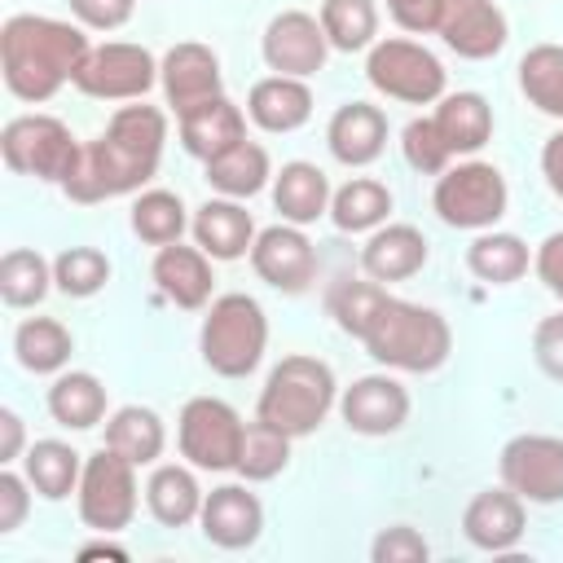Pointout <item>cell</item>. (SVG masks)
Here are the masks:
<instances>
[{
  "instance_id": "obj_1",
  "label": "cell",
  "mask_w": 563,
  "mask_h": 563,
  "mask_svg": "<svg viewBox=\"0 0 563 563\" xmlns=\"http://www.w3.org/2000/svg\"><path fill=\"white\" fill-rule=\"evenodd\" d=\"M163 145H167V114L158 106L145 101L119 106L106 132L79 150V163L62 180V189L70 202H106L136 194L158 172Z\"/></svg>"
},
{
  "instance_id": "obj_2",
  "label": "cell",
  "mask_w": 563,
  "mask_h": 563,
  "mask_svg": "<svg viewBox=\"0 0 563 563\" xmlns=\"http://www.w3.org/2000/svg\"><path fill=\"white\" fill-rule=\"evenodd\" d=\"M88 35L75 22L44 18V13H13L0 31V70L4 88L18 101H48L62 92V84H75L84 57H88Z\"/></svg>"
},
{
  "instance_id": "obj_3",
  "label": "cell",
  "mask_w": 563,
  "mask_h": 563,
  "mask_svg": "<svg viewBox=\"0 0 563 563\" xmlns=\"http://www.w3.org/2000/svg\"><path fill=\"white\" fill-rule=\"evenodd\" d=\"M365 343V352L400 374H435L449 352H453V330L444 321V312L427 308V303H409L396 295H378L369 317L361 321V330L352 334Z\"/></svg>"
},
{
  "instance_id": "obj_4",
  "label": "cell",
  "mask_w": 563,
  "mask_h": 563,
  "mask_svg": "<svg viewBox=\"0 0 563 563\" xmlns=\"http://www.w3.org/2000/svg\"><path fill=\"white\" fill-rule=\"evenodd\" d=\"M339 405V383H334V369L317 356H282L268 378H264V391H260V405H255V418L273 422L277 431H286L290 440H303L312 435L325 413Z\"/></svg>"
},
{
  "instance_id": "obj_5",
  "label": "cell",
  "mask_w": 563,
  "mask_h": 563,
  "mask_svg": "<svg viewBox=\"0 0 563 563\" xmlns=\"http://www.w3.org/2000/svg\"><path fill=\"white\" fill-rule=\"evenodd\" d=\"M264 347H268V317L255 295L229 290V295L211 299L202 330H198V352L211 374L246 378L264 361Z\"/></svg>"
},
{
  "instance_id": "obj_6",
  "label": "cell",
  "mask_w": 563,
  "mask_h": 563,
  "mask_svg": "<svg viewBox=\"0 0 563 563\" xmlns=\"http://www.w3.org/2000/svg\"><path fill=\"white\" fill-rule=\"evenodd\" d=\"M506 202H510L506 176L493 163H479V158L457 163V167H444L435 176V189H431L435 216L449 229H466V233L493 229L506 216Z\"/></svg>"
},
{
  "instance_id": "obj_7",
  "label": "cell",
  "mask_w": 563,
  "mask_h": 563,
  "mask_svg": "<svg viewBox=\"0 0 563 563\" xmlns=\"http://www.w3.org/2000/svg\"><path fill=\"white\" fill-rule=\"evenodd\" d=\"M79 141L70 136V128L53 114H13L0 132V154L4 167L31 180H53L62 185L75 163H79Z\"/></svg>"
},
{
  "instance_id": "obj_8",
  "label": "cell",
  "mask_w": 563,
  "mask_h": 563,
  "mask_svg": "<svg viewBox=\"0 0 563 563\" xmlns=\"http://www.w3.org/2000/svg\"><path fill=\"white\" fill-rule=\"evenodd\" d=\"M365 79L391 97V101H405V106H431L444 97V66L431 48H422L418 40H405V35H387L369 48L365 57Z\"/></svg>"
},
{
  "instance_id": "obj_9",
  "label": "cell",
  "mask_w": 563,
  "mask_h": 563,
  "mask_svg": "<svg viewBox=\"0 0 563 563\" xmlns=\"http://www.w3.org/2000/svg\"><path fill=\"white\" fill-rule=\"evenodd\" d=\"M136 471L123 453H114L110 444L92 457H84V475H79V488H75V501H79V519L84 528L110 537V532H123L132 519H136Z\"/></svg>"
},
{
  "instance_id": "obj_10",
  "label": "cell",
  "mask_w": 563,
  "mask_h": 563,
  "mask_svg": "<svg viewBox=\"0 0 563 563\" xmlns=\"http://www.w3.org/2000/svg\"><path fill=\"white\" fill-rule=\"evenodd\" d=\"M242 435L246 422L220 396H194L176 418V444L194 471H238Z\"/></svg>"
},
{
  "instance_id": "obj_11",
  "label": "cell",
  "mask_w": 563,
  "mask_h": 563,
  "mask_svg": "<svg viewBox=\"0 0 563 563\" xmlns=\"http://www.w3.org/2000/svg\"><path fill=\"white\" fill-rule=\"evenodd\" d=\"M154 84H158V62L145 44L132 40L92 44L75 75V88L97 101H141Z\"/></svg>"
},
{
  "instance_id": "obj_12",
  "label": "cell",
  "mask_w": 563,
  "mask_h": 563,
  "mask_svg": "<svg viewBox=\"0 0 563 563\" xmlns=\"http://www.w3.org/2000/svg\"><path fill=\"white\" fill-rule=\"evenodd\" d=\"M501 484L519 493L532 506H554L563 501V440L545 431H523L506 440L501 449Z\"/></svg>"
},
{
  "instance_id": "obj_13",
  "label": "cell",
  "mask_w": 563,
  "mask_h": 563,
  "mask_svg": "<svg viewBox=\"0 0 563 563\" xmlns=\"http://www.w3.org/2000/svg\"><path fill=\"white\" fill-rule=\"evenodd\" d=\"M260 53L268 62L273 75H295V79H312L325 57H330V40L321 31V18L303 13V9H286L264 26Z\"/></svg>"
},
{
  "instance_id": "obj_14",
  "label": "cell",
  "mask_w": 563,
  "mask_h": 563,
  "mask_svg": "<svg viewBox=\"0 0 563 563\" xmlns=\"http://www.w3.org/2000/svg\"><path fill=\"white\" fill-rule=\"evenodd\" d=\"M251 268L260 273V282H268L282 295H299L317 282V246L308 242V233L299 224H268L255 233L251 246Z\"/></svg>"
},
{
  "instance_id": "obj_15",
  "label": "cell",
  "mask_w": 563,
  "mask_h": 563,
  "mask_svg": "<svg viewBox=\"0 0 563 563\" xmlns=\"http://www.w3.org/2000/svg\"><path fill=\"white\" fill-rule=\"evenodd\" d=\"M435 35L466 62H484L497 57L506 48V13L497 9V0H440L435 13Z\"/></svg>"
},
{
  "instance_id": "obj_16",
  "label": "cell",
  "mask_w": 563,
  "mask_h": 563,
  "mask_svg": "<svg viewBox=\"0 0 563 563\" xmlns=\"http://www.w3.org/2000/svg\"><path fill=\"white\" fill-rule=\"evenodd\" d=\"M158 84H163V97L176 114L211 101L224 92V75H220V57L198 44V40H185V44H172L158 62Z\"/></svg>"
},
{
  "instance_id": "obj_17",
  "label": "cell",
  "mask_w": 563,
  "mask_h": 563,
  "mask_svg": "<svg viewBox=\"0 0 563 563\" xmlns=\"http://www.w3.org/2000/svg\"><path fill=\"white\" fill-rule=\"evenodd\" d=\"M339 413L356 435H396L409 422V391L391 374H365L343 387Z\"/></svg>"
},
{
  "instance_id": "obj_18",
  "label": "cell",
  "mask_w": 563,
  "mask_h": 563,
  "mask_svg": "<svg viewBox=\"0 0 563 563\" xmlns=\"http://www.w3.org/2000/svg\"><path fill=\"white\" fill-rule=\"evenodd\" d=\"M198 523H202V537L211 545H220V550H246L264 532V506H260V497L246 484H220V488H211L202 497Z\"/></svg>"
},
{
  "instance_id": "obj_19",
  "label": "cell",
  "mask_w": 563,
  "mask_h": 563,
  "mask_svg": "<svg viewBox=\"0 0 563 563\" xmlns=\"http://www.w3.org/2000/svg\"><path fill=\"white\" fill-rule=\"evenodd\" d=\"M150 277H154V286H158V295L167 299V303H176V308H185V312H194V308H207V299H211V255L194 242V246H185V242H172V246H158V255H154V264H150Z\"/></svg>"
},
{
  "instance_id": "obj_20",
  "label": "cell",
  "mask_w": 563,
  "mask_h": 563,
  "mask_svg": "<svg viewBox=\"0 0 563 563\" xmlns=\"http://www.w3.org/2000/svg\"><path fill=\"white\" fill-rule=\"evenodd\" d=\"M462 532L475 550H488V554L515 550L519 537H523V497L510 493V488L475 493L462 510Z\"/></svg>"
},
{
  "instance_id": "obj_21",
  "label": "cell",
  "mask_w": 563,
  "mask_h": 563,
  "mask_svg": "<svg viewBox=\"0 0 563 563\" xmlns=\"http://www.w3.org/2000/svg\"><path fill=\"white\" fill-rule=\"evenodd\" d=\"M325 145L343 167H369L387 150V114L369 101H347L330 114Z\"/></svg>"
},
{
  "instance_id": "obj_22",
  "label": "cell",
  "mask_w": 563,
  "mask_h": 563,
  "mask_svg": "<svg viewBox=\"0 0 563 563\" xmlns=\"http://www.w3.org/2000/svg\"><path fill=\"white\" fill-rule=\"evenodd\" d=\"M246 119L264 132H295L312 119V88L295 75H264L246 92Z\"/></svg>"
},
{
  "instance_id": "obj_23",
  "label": "cell",
  "mask_w": 563,
  "mask_h": 563,
  "mask_svg": "<svg viewBox=\"0 0 563 563\" xmlns=\"http://www.w3.org/2000/svg\"><path fill=\"white\" fill-rule=\"evenodd\" d=\"M431 246L413 224H378L361 246V268L374 282H409L422 273Z\"/></svg>"
},
{
  "instance_id": "obj_24",
  "label": "cell",
  "mask_w": 563,
  "mask_h": 563,
  "mask_svg": "<svg viewBox=\"0 0 563 563\" xmlns=\"http://www.w3.org/2000/svg\"><path fill=\"white\" fill-rule=\"evenodd\" d=\"M189 229H194V242L211 260H242L255 246V220L238 198H207L194 211Z\"/></svg>"
},
{
  "instance_id": "obj_25",
  "label": "cell",
  "mask_w": 563,
  "mask_h": 563,
  "mask_svg": "<svg viewBox=\"0 0 563 563\" xmlns=\"http://www.w3.org/2000/svg\"><path fill=\"white\" fill-rule=\"evenodd\" d=\"M176 123H180V145L202 163L224 154L229 145L246 141V114L224 92L202 101V106H194V110H185V114H176Z\"/></svg>"
},
{
  "instance_id": "obj_26",
  "label": "cell",
  "mask_w": 563,
  "mask_h": 563,
  "mask_svg": "<svg viewBox=\"0 0 563 563\" xmlns=\"http://www.w3.org/2000/svg\"><path fill=\"white\" fill-rule=\"evenodd\" d=\"M330 198H334V189L317 163L295 158V163H282V172L273 176V207L282 211L286 224L303 229V224L330 216Z\"/></svg>"
},
{
  "instance_id": "obj_27",
  "label": "cell",
  "mask_w": 563,
  "mask_h": 563,
  "mask_svg": "<svg viewBox=\"0 0 563 563\" xmlns=\"http://www.w3.org/2000/svg\"><path fill=\"white\" fill-rule=\"evenodd\" d=\"M431 123L444 136L453 158L457 154H475L493 136V106L479 92H444L435 101V110H431Z\"/></svg>"
},
{
  "instance_id": "obj_28",
  "label": "cell",
  "mask_w": 563,
  "mask_h": 563,
  "mask_svg": "<svg viewBox=\"0 0 563 563\" xmlns=\"http://www.w3.org/2000/svg\"><path fill=\"white\" fill-rule=\"evenodd\" d=\"M202 497L207 493L198 488V479H194L189 466H180V462H154V471L145 479V506H150V515L163 528L194 523L198 510H202Z\"/></svg>"
},
{
  "instance_id": "obj_29",
  "label": "cell",
  "mask_w": 563,
  "mask_h": 563,
  "mask_svg": "<svg viewBox=\"0 0 563 563\" xmlns=\"http://www.w3.org/2000/svg\"><path fill=\"white\" fill-rule=\"evenodd\" d=\"M48 413L66 431H92L106 418V383L88 369H62L48 387Z\"/></svg>"
},
{
  "instance_id": "obj_30",
  "label": "cell",
  "mask_w": 563,
  "mask_h": 563,
  "mask_svg": "<svg viewBox=\"0 0 563 563\" xmlns=\"http://www.w3.org/2000/svg\"><path fill=\"white\" fill-rule=\"evenodd\" d=\"M273 176V163H268V150L260 141H238L229 145L224 154L207 158V185L220 194V198H255Z\"/></svg>"
},
{
  "instance_id": "obj_31",
  "label": "cell",
  "mask_w": 563,
  "mask_h": 563,
  "mask_svg": "<svg viewBox=\"0 0 563 563\" xmlns=\"http://www.w3.org/2000/svg\"><path fill=\"white\" fill-rule=\"evenodd\" d=\"M106 444L114 453H123L132 466H154L163 457V444H167V431H163V418L145 405H123L106 418Z\"/></svg>"
},
{
  "instance_id": "obj_32",
  "label": "cell",
  "mask_w": 563,
  "mask_h": 563,
  "mask_svg": "<svg viewBox=\"0 0 563 563\" xmlns=\"http://www.w3.org/2000/svg\"><path fill=\"white\" fill-rule=\"evenodd\" d=\"M22 475L31 479V488L44 497V501H62L79 488V475H84V457L66 444V440H35L26 453H22Z\"/></svg>"
},
{
  "instance_id": "obj_33",
  "label": "cell",
  "mask_w": 563,
  "mask_h": 563,
  "mask_svg": "<svg viewBox=\"0 0 563 563\" xmlns=\"http://www.w3.org/2000/svg\"><path fill=\"white\" fill-rule=\"evenodd\" d=\"M70 352H75V339L57 317H26L13 330V356L31 374H62Z\"/></svg>"
},
{
  "instance_id": "obj_34",
  "label": "cell",
  "mask_w": 563,
  "mask_h": 563,
  "mask_svg": "<svg viewBox=\"0 0 563 563\" xmlns=\"http://www.w3.org/2000/svg\"><path fill=\"white\" fill-rule=\"evenodd\" d=\"M391 216V189L374 176H352L330 198V220L343 233H374Z\"/></svg>"
},
{
  "instance_id": "obj_35",
  "label": "cell",
  "mask_w": 563,
  "mask_h": 563,
  "mask_svg": "<svg viewBox=\"0 0 563 563\" xmlns=\"http://www.w3.org/2000/svg\"><path fill=\"white\" fill-rule=\"evenodd\" d=\"M528 264H532V255H528L523 238H515V233L484 229V233H475V242L466 246V268H471L479 282H488V286H510V282H519V277L528 273Z\"/></svg>"
},
{
  "instance_id": "obj_36",
  "label": "cell",
  "mask_w": 563,
  "mask_h": 563,
  "mask_svg": "<svg viewBox=\"0 0 563 563\" xmlns=\"http://www.w3.org/2000/svg\"><path fill=\"white\" fill-rule=\"evenodd\" d=\"M321 31L330 48L361 53L378 44V4L374 0H321Z\"/></svg>"
},
{
  "instance_id": "obj_37",
  "label": "cell",
  "mask_w": 563,
  "mask_h": 563,
  "mask_svg": "<svg viewBox=\"0 0 563 563\" xmlns=\"http://www.w3.org/2000/svg\"><path fill=\"white\" fill-rule=\"evenodd\" d=\"M519 88L541 114L563 119V44H532L519 57Z\"/></svg>"
},
{
  "instance_id": "obj_38",
  "label": "cell",
  "mask_w": 563,
  "mask_h": 563,
  "mask_svg": "<svg viewBox=\"0 0 563 563\" xmlns=\"http://www.w3.org/2000/svg\"><path fill=\"white\" fill-rule=\"evenodd\" d=\"M53 290V264L31 251V246H13L0 260V299L9 308H35L44 295Z\"/></svg>"
},
{
  "instance_id": "obj_39",
  "label": "cell",
  "mask_w": 563,
  "mask_h": 563,
  "mask_svg": "<svg viewBox=\"0 0 563 563\" xmlns=\"http://www.w3.org/2000/svg\"><path fill=\"white\" fill-rule=\"evenodd\" d=\"M189 229L185 202L172 189H141L132 202V233L150 246H172L180 242V233Z\"/></svg>"
},
{
  "instance_id": "obj_40",
  "label": "cell",
  "mask_w": 563,
  "mask_h": 563,
  "mask_svg": "<svg viewBox=\"0 0 563 563\" xmlns=\"http://www.w3.org/2000/svg\"><path fill=\"white\" fill-rule=\"evenodd\" d=\"M290 462V435L277 431L273 422L255 418L246 422V435H242V453H238V475L246 484H264L273 475H282Z\"/></svg>"
},
{
  "instance_id": "obj_41",
  "label": "cell",
  "mask_w": 563,
  "mask_h": 563,
  "mask_svg": "<svg viewBox=\"0 0 563 563\" xmlns=\"http://www.w3.org/2000/svg\"><path fill=\"white\" fill-rule=\"evenodd\" d=\"M110 282V260L97 246H66L53 260V286L70 299H92Z\"/></svg>"
},
{
  "instance_id": "obj_42",
  "label": "cell",
  "mask_w": 563,
  "mask_h": 563,
  "mask_svg": "<svg viewBox=\"0 0 563 563\" xmlns=\"http://www.w3.org/2000/svg\"><path fill=\"white\" fill-rule=\"evenodd\" d=\"M400 154H405V163H409L413 172H422V176H440V172L453 163V154H449L444 136L435 132L431 114L405 123V132H400Z\"/></svg>"
},
{
  "instance_id": "obj_43",
  "label": "cell",
  "mask_w": 563,
  "mask_h": 563,
  "mask_svg": "<svg viewBox=\"0 0 563 563\" xmlns=\"http://www.w3.org/2000/svg\"><path fill=\"white\" fill-rule=\"evenodd\" d=\"M427 554H431L427 537H422L418 528H409V523L383 528V532L374 537V545H369V559H374V563H427Z\"/></svg>"
},
{
  "instance_id": "obj_44",
  "label": "cell",
  "mask_w": 563,
  "mask_h": 563,
  "mask_svg": "<svg viewBox=\"0 0 563 563\" xmlns=\"http://www.w3.org/2000/svg\"><path fill=\"white\" fill-rule=\"evenodd\" d=\"M532 356H537L541 374H550L554 383H563V312L537 321V330H532Z\"/></svg>"
},
{
  "instance_id": "obj_45",
  "label": "cell",
  "mask_w": 563,
  "mask_h": 563,
  "mask_svg": "<svg viewBox=\"0 0 563 563\" xmlns=\"http://www.w3.org/2000/svg\"><path fill=\"white\" fill-rule=\"evenodd\" d=\"M31 479L26 475H18V471H0V532H18L22 528V519H26V510H31Z\"/></svg>"
},
{
  "instance_id": "obj_46",
  "label": "cell",
  "mask_w": 563,
  "mask_h": 563,
  "mask_svg": "<svg viewBox=\"0 0 563 563\" xmlns=\"http://www.w3.org/2000/svg\"><path fill=\"white\" fill-rule=\"evenodd\" d=\"M70 13L88 31H119L136 13V0H70Z\"/></svg>"
},
{
  "instance_id": "obj_47",
  "label": "cell",
  "mask_w": 563,
  "mask_h": 563,
  "mask_svg": "<svg viewBox=\"0 0 563 563\" xmlns=\"http://www.w3.org/2000/svg\"><path fill=\"white\" fill-rule=\"evenodd\" d=\"M532 268H537L541 286L563 303V229H559V233H550V238L532 251Z\"/></svg>"
},
{
  "instance_id": "obj_48",
  "label": "cell",
  "mask_w": 563,
  "mask_h": 563,
  "mask_svg": "<svg viewBox=\"0 0 563 563\" xmlns=\"http://www.w3.org/2000/svg\"><path fill=\"white\" fill-rule=\"evenodd\" d=\"M387 13L400 31L409 35H427L435 31V13H440V0H387Z\"/></svg>"
},
{
  "instance_id": "obj_49",
  "label": "cell",
  "mask_w": 563,
  "mask_h": 563,
  "mask_svg": "<svg viewBox=\"0 0 563 563\" xmlns=\"http://www.w3.org/2000/svg\"><path fill=\"white\" fill-rule=\"evenodd\" d=\"M22 444H26V427L13 409H0V462H18L22 457Z\"/></svg>"
},
{
  "instance_id": "obj_50",
  "label": "cell",
  "mask_w": 563,
  "mask_h": 563,
  "mask_svg": "<svg viewBox=\"0 0 563 563\" xmlns=\"http://www.w3.org/2000/svg\"><path fill=\"white\" fill-rule=\"evenodd\" d=\"M541 176L554 189V198H563V128L541 145Z\"/></svg>"
},
{
  "instance_id": "obj_51",
  "label": "cell",
  "mask_w": 563,
  "mask_h": 563,
  "mask_svg": "<svg viewBox=\"0 0 563 563\" xmlns=\"http://www.w3.org/2000/svg\"><path fill=\"white\" fill-rule=\"evenodd\" d=\"M101 554H110V559H128V550H123V545H110V541H92V545L79 550V559H101Z\"/></svg>"
}]
</instances>
